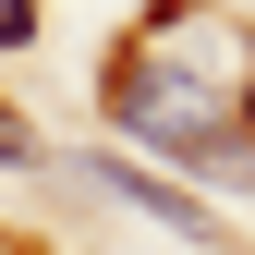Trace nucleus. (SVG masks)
I'll return each instance as SVG.
<instances>
[{
  "instance_id": "nucleus-1",
  "label": "nucleus",
  "mask_w": 255,
  "mask_h": 255,
  "mask_svg": "<svg viewBox=\"0 0 255 255\" xmlns=\"http://www.w3.org/2000/svg\"><path fill=\"white\" fill-rule=\"evenodd\" d=\"M37 37V0H0V49H24Z\"/></svg>"
},
{
  "instance_id": "nucleus-2",
  "label": "nucleus",
  "mask_w": 255,
  "mask_h": 255,
  "mask_svg": "<svg viewBox=\"0 0 255 255\" xmlns=\"http://www.w3.org/2000/svg\"><path fill=\"white\" fill-rule=\"evenodd\" d=\"M0 158H37V134H24V122H12V110H0Z\"/></svg>"
}]
</instances>
